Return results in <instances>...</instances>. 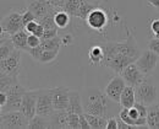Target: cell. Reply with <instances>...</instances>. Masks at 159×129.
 Wrapping results in <instances>:
<instances>
[{"label":"cell","instance_id":"24","mask_svg":"<svg viewBox=\"0 0 159 129\" xmlns=\"http://www.w3.org/2000/svg\"><path fill=\"white\" fill-rule=\"evenodd\" d=\"M50 128V122L48 117L40 116V114H36L33 118L30 119V124H28V129H45Z\"/></svg>","mask_w":159,"mask_h":129},{"label":"cell","instance_id":"6","mask_svg":"<svg viewBox=\"0 0 159 129\" xmlns=\"http://www.w3.org/2000/svg\"><path fill=\"white\" fill-rule=\"evenodd\" d=\"M0 25H1V30L10 35H14L21 30H25V25L22 22V12L16 10L10 11L1 19Z\"/></svg>","mask_w":159,"mask_h":129},{"label":"cell","instance_id":"46","mask_svg":"<svg viewBox=\"0 0 159 129\" xmlns=\"http://www.w3.org/2000/svg\"><path fill=\"white\" fill-rule=\"evenodd\" d=\"M82 1H87V2H92V4H96L99 6V4L103 1V0H82Z\"/></svg>","mask_w":159,"mask_h":129},{"label":"cell","instance_id":"43","mask_svg":"<svg viewBox=\"0 0 159 129\" xmlns=\"http://www.w3.org/2000/svg\"><path fill=\"white\" fill-rule=\"evenodd\" d=\"M7 102V93L4 91H0V108L4 107Z\"/></svg>","mask_w":159,"mask_h":129},{"label":"cell","instance_id":"39","mask_svg":"<svg viewBox=\"0 0 159 129\" xmlns=\"http://www.w3.org/2000/svg\"><path fill=\"white\" fill-rule=\"evenodd\" d=\"M80 129H92L84 113L80 114Z\"/></svg>","mask_w":159,"mask_h":129},{"label":"cell","instance_id":"10","mask_svg":"<svg viewBox=\"0 0 159 129\" xmlns=\"http://www.w3.org/2000/svg\"><path fill=\"white\" fill-rule=\"evenodd\" d=\"M37 90H27L22 97L20 111L28 119L37 114Z\"/></svg>","mask_w":159,"mask_h":129},{"label":"cell","instance_id":"41","mask_svg":"<svg viewBox=\"0 0 159 129\" xmlns=\"http://www.w3.org/2000/svg\"><path fill=\"white\" fill-rule=\"evenodd\" d=\"M107 129H118V121H116V116L108 118Z\"/></svg>","mask_w":159,"mask_h":129},{"label":"cell","instance_id":"20","mask_svg":"<svg viewBox=\"0 0 159 129\" xmlns=\"http://www.w3.org/2000/svg\"><path fill=\"white\" fill-rule=\"evenodd\" d=\"M88 59L89 63L94 66H103L104 60V52L102 44H93L88 50Z\"/></svg>","mask_w":159,"mask_h":129},{"label":"cell","instance_id":"29","mask_svg":"<svg viewBox=\"0 0 159 129\" xmlns=\"http://www.w3.org/2000/svg\"><path fill=\"white\" fill-rule=\"evenodd\" d=\"M59 50H52V49H44L42 55L39 58V63H50L53 60H55V58L58 57Z\"/></svg>","mask_w":159,"mask_h":129},{"label":"cell","instance_id":"5","mask_svg":"<svg viewBox=\"0 0 159 129\" xmlns=\"http://www.w3.org/2000/svg\"><path fill=\"white\" fill-rule=\"evenodd\" d=\"M27 90L21 85L20 83L16 85L11 86L6 93H7V102L4 107L0 108V113L4 112H10V111H20L21 102H22V97L25 95Z\"/></svg>","mask_w":159,"mask_h":129},{"label":"cell","instance_id":"9","mask_svg":"<svg viewBox=\"0 0 159 129\" xmlns=\"http://www.w3.org/2000/svg\"><path fill=\"white\" fill-rule=\"evenodd\" d=\"M126 40L125 41H116V48H118V53L121 54H125V55H129V57H132V58H139L141 55V50H139V47L137 42H136V38L134 36V33L127 30L126 32Z\"/></svg>","mask_w":159,"mask_h":129},{"label":"cell","instance_id":"35","mask_svg":"<svg viewBox=\"0 0 159 129\" xmlns=\"http://www.w3.org/2000/svg\"><path fill=\"white\" fill-rule=\"evenodd\" d=\"M28 47L30 48H34V47H38L42 42V38H39L38 36H36V35H32V33H30L28 35Z\"/></svg>","mask_w":159,"mask_h":129},{"label":"cell","instance_id":"18","mask_svg":"<svg viewBox=\"0 0 159 129\" xmlns=\"http://www.w3.org/2000/svg\"><path fill=\"white\" fill-rule=\"evenodd\" d=\"M136 103V93H135V87L130 85H126L121 97H120V107L131 108Z\"/></svg>","mask_w":159,"mask_h":129},{"label":"cell","instance_id":"34","mask_svg":"<svg viewBox=\"0 0 159 129\" xmlns=\"http://www.w3.org/2000/svg\"><path fill=\"white\" fill-rule=\"evenodd\" d=\"M34 20H37V17H36V15H34L30 9H27L26 11L22 12V22H23L25 26H26L27 23H30V22L34 21Z\"/></svg>","mask_w":159,"mask_h":129},{"label":"cell","instance_id":"26","mask_svg":"<svg viewBox=\"0 0 159 129\" xmlns=\"http://www.w3.org/2000/svg\"><path fill=\"white\" fill-rule=\"evenodd\" d=\"M15 45L11 38L0 42V59H6L14 50H15Z\"/></svg>","mask_w":159,"mask_h":129},{"label":"cell","instance_id":"11","mask_svg":"<svg viewBox=\"0 0 159 129\" xmlns=\"http://www.w3.org/2000/svg\"><path fill=\"white\" fill-rule=\"evenodd\" d=\"M125 86H126V83H125L124 78L121 75H116V76L111 78L110 81L107 84L104 92L110 100L120 103V97H121V93H122Z\"/></svg>","mask_w":159,"mask_h":129},{"label":"cell","instance_id":"16","mask_svg":"<svg viewBox=\"0 0 159 129\" xmlns=\"http://www.w3.org/2000/svg\"><path fill=\"white\" fill-rule=\"evenodd\" d=\"M50 128L69 129V112L67 109H54L49 117Z\"/></svg>","mask_w":159,"mask_h":129},{"label":"cell","instance_id":"33","mask_svg":"<svg viewBox=\"0 0 159 129\" xmlns=\"http://www.w3.org/2000/svg\"><path fill=\"white\" fill-rule=\"evenodd\" d=\"M43 50H44V48L42 47V45H38V47H34V48H30L28 50H27V53L33 58V60H36V62H39V58L40 55H42V53H43Z\"/></svg>","mask_w":159,"mask_h":129},{"label":"cell","instance_id":"27","mask_svg":"<svg viewBox=\"0 0 159 129\" xmlns=\"http://www.w3.org/2000/svg\"><path fill=\"white\" fill-rule=\"evenodd\" d=\"M40 45L44 49H52V50H59L60 47L62 45V41H61V36H57L49 40H42Z\"/></svg>","mask_w":159,"mask_h":129},{"label":"cell","instance_id":"31","mask_svg":"<svg viewBox=\"0 0 159 129\" xmlns=\"http://www.w3.org/2000/svg\"><path fill=\"white\" fill-rule=\"evenodd\" d=\"M149 32L152 35L151 38H159V17L149 21Z\"/></svg>","mask_w":159,"mask_h":129},{"label":"cell","instance_id":"30","mask_svg":"<svg viewBox=\"0 0 159 129\" xmlns=\"http://www.w3.org/2000/svg\"><path fill=\"white\" fill-rule=\"evenodd\" d=\"M118 116H119L120 118H121L126 124H129L130 127L135 128V126H134V121H132V118H131L130 114H129V108L121 107V109H120V112Z\"/></svg>","mask_w":159,"mask_h":129},{"label":"cell","instance_id":"22","mask_svg":"<svg viewBox=\"0 0 159 129\" xmlns=\"http://www.w3.org/2000/svg\"><path fill=\"white\" fill-rule=\"evenodd\" d=\"M19 75L12 74H0V91L6 92L11 86L19 84Z\"/></svg>","mask_w":159,"mask_h":129},{"label":"cell","instance_id":"2","mask_svg":"<svg viewBox=\"0 0 159 129\" xmlns=\"http://www.w3.org/2000/svg\"><path fill=\"white\" fill-rule=\"evenodd\" d=\"M30 119L21 111H10L0 113L1 129H22L28 128Z\"/></svg>","mask_w":159,"mask_h":129},{"label":"cell","instance_id":"25","mask_svg":"<svg viewBox=\"0 0 159 129\" xmlns=\"http://www.w3.org/2000/svg\"><path fill=\"white\" fill-rule=\"evenodd\" d=\"M89 124H91V128L93 129H107V123H108V118L107 117H103V116H94V114H88V113H84Z\"/></svg>","mask_w":159,"mask_h":129},{"label":"cell","instance_id":"45","mask_svg":"<svg viewBox=\"0 0 159 129\" xmlns=\"http://www.w3.org/2000/svg\"><path fill=\"white\" fill-rule=\"evenodd\" d=\"M147 2H148L151 6L156 7V9H158L159 7V0H147Z\"/></svg>","mask_w":159,"mask_h":129},{"label":"cell","instance_id":"1","mask_svg":"<svg viewBox=\"0 0 159 129\" xmlns=\"http://www.w3.org/2000/svg\"><path fill=\"white\" fill-rule=\"evenodd\" d=\"M136 102L151 106L159 101V83L151 75H146L143 81L135 87Z\"/></svg>","mask_w":159,"mask_h":129},{"label":"cell","instance_id":"14","mask_svg":"<svg viewBox=\"0 0 159 129\" xmlns=\"http://www.w3.org/2000/svg\"><path fill=\"white\" fill-rule=\"evenodd\" d=\"M55 6L50 2V0H30L27 9H30L37 17V21L43 19L49 11H52Z\"/></svg>","mask_w":159,"mask_h":129},{"label":"cell","instance_id":"3","mask_svg":"<svg viewBox=\"0 0 159 129\" xmlns=\"http://www.w3.org/2000/svg\"><path fill=\"white\" fill-rule=\"evenodd\" d=\"M109 14L108 11L104 9V7H100V6H97L94 7L89 15L87 16L86 19V25L88 28L93 30L94 32H99L102 33L107 27H108V23H109Z\"/></svg>","mask_w":159,"mask_h":129},{"label":"cell","instance_id":"42","mask_svg":"<svg viewBox=\"0 0 159 129\" xmlns=\"http://www.w3.org/2000/svg\"><path fill=\"white\" fill-rule=\"evenodd\" d=\"M66 1H67V0H50V2L53 4V6H55L58 10L64 9V6H65Z\"/></svg>","mask_w":159,"mask_h":129},{"label":"cell","instance_id":"7","mask_svg":"<svg viewBox=\"0 0 159 129\" xmlns=\"http://www.w3.org/2000/svg\"><path fill=\"white\" fill-rule=\"evenodd\" d=\"M21 52L20 49H15L6 59H0V74L20 75Z\"/></svg>","mask_w":159,"mask_h":129},{"label":"cell","instance_id":"4","mask_svg":"<svg viewBox=\"0 0 159 129\" xmlns=\"http://www.w3.org/2000/svg\"><path fill=\"white\" fill-rule=\"evenodd\" d=\"M37 114L49 118L55 109L53 105V88H37Z\"/></svg>","mask_w":159,"mask_h":129},{"label":"cell","instance_id":"23","mask_svg":"<svg viewBox=\"0 0 159 129\" xmlns=\"http://www.w3.org/2000/svg\"><path fill=\"white\" fill-rule=\"evenodd\" d=\"M71 17L72 16L67 11H65L64 9H61V10H57L55 16H54V20H55V23H57L58 28L59 30H64V28H66L70 25Z\"/></svg>","mask_w":159,"mask_h":129},{"label":"cell","instance_id":"19","mask_svg":"<svg viewBox=\"0 0 159 129\" xmlns=\"http://www.w3.org/2000/svg\"><path fill=\"white\" fill-rule=\"evenodd\" d=\"M147 126L148 128L159 129V101L147 106Z\"/></svg>","mask_w":159,"mask_h":129},{"label":"cell","instance_id":"40","mask_svg":"<svg viewBox=\"0 0 159 129\" xmlns=\"http://www.w3.org/2000/svg\"><path fill=\"white\" fill-rule=\"evenodd\" d=\"M38 25H39V21H37V20H34V21L30 22V23H27L26 26H25V30L28 32V33H33L34 31H36V28L38 27Z\"/></svg>","mask_w":159,"mask_h":129},{"label":"cell","instance_id":"38","mask_svg":"<svg viewBox=\"0 0 159 129\" xmlns=\"http://www.w3.org/2000/svg\"><path fill=\"white\" fill-rule=\"evenodd\" d=\"M148 49L153 50L159 55V38H151L148 41Z\"/></svg>","mask_w":159,"mask_h":129},{"label":"cell","instance_id":"37","mask_svg":"<svg viewBox=\"0 0 159 129\" xmlns=\"http://www.w3.org/2000/svg\"><path fill=\"white\" fill-rule=\"evenodd\" d=\"M61 41H62V45H70L75 41V36L70 32H66L65 35L61 36Z\"/></svg>","mask_w":159,"mask_h":129},{"label":"cell","instance_id":"8","mask_svg":"<svg viewBox=\"0 0 159 129\" xmlns=\"http://www.w3.org/2000/svg\"><path fill=\"white\" fill-rule=\"evenodd\" d=\"M159 62V55L157 53H154L153 50L151 49H147L144 52L141 53L137 60H136V64L139 68V70L144 74V75H151L156 66Z\"/></svg>","mask_w":159,"mask_h":129},{"label":"cell","instance_id":"47","mask_svg":"<svg viewBox=\"0 0 159 129\" xmlns=\"http://www.w3.org/2000/svg\"><path fill=\"white\" fill-rule=\"evenodd\" d=\"M158 11H159V7H158Z\"/></svg>","mask_w":159,"mask_h":129},{"label":"cell","instance_id":"28","mask_svg":"<svg viewBox=\"0 0 159 129\" xmlns=\"http://www.w3.org/2000/svg\"><path fill=\"white\" fill-rule=\"evenodd\" d=\"M80 6H81V0H67L64 6V10L67 11L72 17H76Z\"/></svg>","mask_w":159,"mask_h":129},{"label":"cell","instance_id":"44","mask_svg":"<svg viewBox=\"0 0 159 129\" xmlns=\"http://www.w3.org/2000/svg\"><path fill=\"white\" fill-rule=\"evenodd\" d=\"M116 121H118V129H129V128H132V127H130L129 124H126L121 118H120L119 116L116 117Z\"/></svg>","mask_w":159,"mask_h":129},{"label":"cell","instance_id":"17","mask_svg":"<svg viewBox=\"0 0 159 129\" xmlns=\"http://www.w3.org/2000/svg\"><path fill=\"white\" fill-rule=\"evenodd\" d=\"M67 112L69 113H77V114L84 113L83 102H82V96H81V92L77 91V90H70Z\"/></svg>","mask_w":159,"mask_h":129},{"label":"cell","instance_id":"36","mask_svg":"<svg viewBox=\"0 0 159 129\" xmlns=\"http://www.w3.org/2000/svg\"><path fill=\"white\" fill-rule=\"evenodd\" d=\"M57 36H59V28L58 27L49 28V30L44 31V35H43L42 40H49V38H53V37H57Z\"/></svg>","mask_w":159,"mask_h":129},{"label":"cell","instance_id":"12","mask_svg":"<svg viewBox=\"0 0 159 129\" xmlns=\"http://www.w3.org/2000/svg\"><path fill=\"white\" fill-rule=\"evenodd\" d=\"M120 75L124 78L126 85L134 86V87H136L137 85H139V84L143 81V79L146 78V75L139 70V68L137 66L136 62L127 65V66L121 71Z\"/></svg>","mask_w":159,"mask_h":129},{"label":"cell","instance_id":"21","mask_svg":"<svg viewBox=\"0 0 159 129\" xmlns=\"http://www.w3.org/2000/svg\"><path fill=\"white\" fill-rule=\"evenodd\" d=\"M28 35L30 33L26 30H21L19 32L11 35V40H12L14 45H15L16 49H20L22 52H27L30 49L28 42H27L28 41Z\"/></svg>","mask_w":159,"mask_h":129},{"label":"cell","instance_id":"13","mask_svg":"<svg viewBox=\"0 0 159 129\" xmlns=\"http://www.w3.org/2000/svg\"><path fill=\"white\" fill-rule=\"evenodd\" d=\"M70 90L67 86L53 87V105L55 109H67Z\"/></svg>","mask_w":159,"mask_h":129},{"label":"cell","instance_id":"32","mask_svg":"<svg viewBox=\"0 0 159 129\" xmlns=\"http://www.w3.org/2000/svg\"><path fill=\"white\" fill-rule=\"evenodd\" d=\"M69 129H80V114L69 113Z\"/></svg>","mask_w":159,"mask_h":129},{"label":"cell","instance_id":"15","mask_svg":"<svg viewBox=\"0 0 159 129\" xmlns=\"http://www.w3.org/2000/svg\"><path fill=\"white\" fill-rule=\"evenodd\" d=\"M137 59L136 58H132V57H129V55H125V54H121L118 53L115 54L110 60L109 63L107 64L105 68H109L110 70H113L114 73L116 74H121V71L131 63H135Z\"/></svg>","mask_w":159,"mask_h":129}]
</instances>
